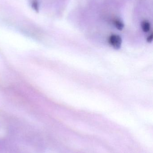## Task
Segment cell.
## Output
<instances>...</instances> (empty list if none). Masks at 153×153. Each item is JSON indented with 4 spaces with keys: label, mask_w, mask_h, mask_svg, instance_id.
<instances>
[{
    "label": "cell",
    "mask_w": 153,
    "mask_h": 153,
    "mask_svg": "<svg viewBox=\"0 0 153 153\" xmlns=\"http://www.w3.org/2000/svg\"><path fill=\"white\" fill-rule=\"evenodd\" d=\"M31 6L34 10L36 11L37 12H38L39 10V4L37 1L34 0L31 3Z\"/></svg>",
    "instance_id": "cell-4"
},
{
    "label": "cell",
    "mask_w": 153,
    "mask_h": 153,
    "mask_svg": "<svg viewBox=\"0 0 153 153\" xmlns=\"http://www.w3.org/2000/svg\"><path fill=\"white\" fill-rule=\"evenodd\" d=\"M109 43L114 48L119 49L122 45V38L119 35L116 34L111 35L109 38Z\"/></svg>",
    "instance_id": "cell-1"
},
{
    "label": "cell",
    "mask_w": 153,
    "mask_h": 153,
    "mask_svg": "<svg viewBox=\"0 0 153 153\" xmlns=\"http://www.w3.org/2000/svg\"><path fill=\"white\" fill-rule=\"evenodd\" d=\"M141 27L144 32H149L151 30V23L148 21H143L141 23Z\"/></svg>",
    "instance_id": "cell-2"
},
{
    "label": "cell",
    "mask_w": 153,
    "mask_h": 153,
    "mask_svg": "<svg viewBox=\"0 0 153 153\" xmlns=\"http://www.w3.org/2000/svg\"><path fill=\"white\" fill-rule=\"evenodd\" d=\"M114 23L116 27L119 30H122L124 28V26H125L124 23L119 19H116L114 21Z\"/></svg>",
    "instance_id": "cell-3"
},
{
    "label": "cell",
    "mask_w": 153,
    "mask_h": 153,
    "mask_svg": "<svg viewBox=\"0 0 153 153\" xmlns=\"http://www.w3.org/2000/svg\"><path fill=\"white\" fill-rule=\"evenodd\" d=\"M153 39V35L152 33L151 35H149V36H148V37L147 38L146 40H147V42H149V43H151V42H152V41Z\"/></svg>",
    "instance_id": "cell-5"
}]
</instances>
